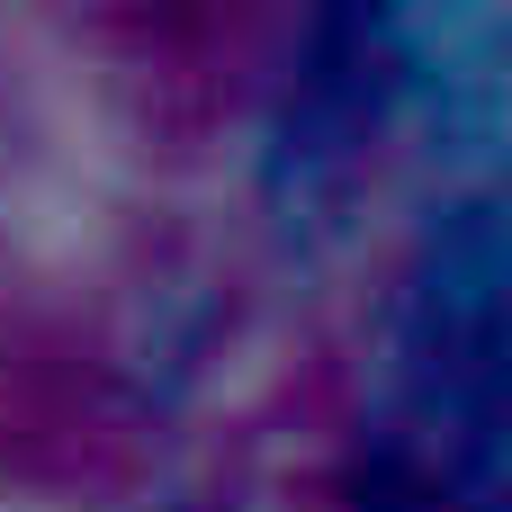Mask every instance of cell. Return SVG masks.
<instances>
[{
  "instance_id": "1",
  "label": "cell",
  "mask_w": 512,
  "mask_h": 512,
  "mask_svg": "<svg viewBox=\"0 0 512 512\" xmlns=\"http://www.w3.org/2000/svg\"><path fill=\"white\" fill-rule=\"evenodd\" d=\"M0 459L45 486H108L135 459V414L117 378L81 351L9 360L0 369Z\"/></svg>"
}]
</instances>
